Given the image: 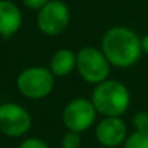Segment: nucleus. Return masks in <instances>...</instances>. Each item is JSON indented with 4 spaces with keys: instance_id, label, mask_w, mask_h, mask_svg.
<instances>
[{
    "instance_id": "nucleus-7",
    "label": "nucleus",
    "mask_w": 148,
    "mask_h": 148,
    "mask_svg": "<svg viewBox=\"0 0 148 148\" xmlns=\"http://www.w3.org/2000/svg\"><path fill=\"white\" fill-rule=\"evenodd\" d=\"M32 125L29 112L16 103L8 102L0 105V132L16 138L25 135Z\"/></svg>"
},
{
    "instance_id": "nucleus-15",
    "label": "nucleus",
    "mask_w": 148,
    "mask_h": 148,
    "mask_svg": "<svg viewBox=\"0 0 148 148\" xmlns=\"http://www.w3.org/2000/svg\"><path fill=\"white\" fill-rule=\"evenodd\" d=\"M51 0H22V3L25 5V8L31 9V10H41L44 6H47Z\"/></svg>"
},
{
    "instance_id": "nucleus-16",
    "label": "nucleus",
    "mask_w": 148,
    "mask_h": 148,
    "mask_svg": "<svg viewBox=\"0 0 148 148\" xmlns=\"http://www.w3.org/2000/svg\"><path fill=\"white\" fill-rule=\"evenodd\" d=\"M141 49H142L144 54L148 55V34L144 35V36L141 38Z\"/></svg>"
},
{
    "instance_id": "nucleus-5",
    "label": "nucleus",
    "mask_w": 148,
    "mask_h": 148,
    "mask_svg": "<svg viewBox=\"0 0 148 148\" xmlns=\"http://www.w3.org/2000/svg\"><path fill=\"white\" fill-rule=\"evenodd\" d=\"M97 110L92 99L77 97L70 100L62 110V123L68 131L73 132H84L96 121Z\"/></svg>"
},
{
    "instance_id": "nucleus-6",
    "label": "nucleus",
    "mask_w": 148,
    "mask_h": 148,
    "mask_svg": "<svg viewBox=\"0 0 148 148\" xmlns=\"http://www.w3.org/2000/svg\"><path fill=\"white\" fill-rule=\"evenodd\" d=\"M70 23V9L61 0H51L44 6L36 16L38 29L48 36H57L62 34Z\"/></svg>"
},
{
    "instance_id": "nucleus-3",
    "label": "nucleus",
    "mask_w": 148,
    "mask_h": 148,
    "mask_svg": "<svg viewBox=\"0 0 148 148\" xmlns=\"http://www.w3.org/2000/svg\"><path fill=\"white\" fill-rule=\"evenodd\" d=\"M112 64L102 49L95 47H83L77 52V71L89 84H100L109 79Z\"/></svg>"
},
{
    "instance_id": "nucleus-4",
    "label": "nucleus",
    "mask_w": 148,
    "mask_h": 148,
    "mask_svg": "<svg viewBox=\"0 0 148 148\" xmlns=\"http://www.w3.org/2000/svg\"><path fill=\"white\" fill-rule=\"evenodd\" d=\"M55 83V76L45 67H28L19 73L16 79L18 90L28 99H44L51 95Z\"/></svg>"
},
{
    "instance_id": "nucleus-14",
    "label": "nucleus",
    "mask_w": 148,
    "mask_h": 148,
    "mask_svg": "<svg viewBox=\"0 0 148 148\" xmlns=\"http://www.w3.org/2000/svg\"><path fill=\"white\" fill-rule=\"evenodd\" d=\"M19 148H49V147H48V144L44 139L32 136V138H26L25 141H22Z\"/></svg>"
},
{
    "instance_id": "nucleus-12",
    "label": "nucleus",
    "mask_w": 148,
    "mask_h": 148,
    "mask_svg": "<svg viewBox=\"0 0 148 148\" xmlns=\"http://www.w3.org/2000/svg\"><path fill=\"white\" fill-rule=\"evenodd\" d=\"M80 145H82V138H80L79 132L67 131L62 135V139H61L62 148H80Z\"/></svg>"
},
{
    "instance_id": "nucleus-9",
    "label": "nucleus",
    "mask_w": 148,
    "mask_h": 148,
    "mask_svg": "<svg viewBox=\"0 0 148 148\" xmlns=\"http://www.w3.org/2000/svg\"><path fill=\"white\" fill-rule=\"evenodd\" d=\"M22 26L21 9L10 0H0V36L10 38Z\"/></svg>"
},
{
    "instance_id": "nucleus-13",
    "label": "nucleus",
    "mask_w": 148,
    "mask_h": 148,
    "mask_svg": "<svg viewBox=\"0 0 148 148\" xmlns=\"http://www.w3.org/2000/svg\"><path fill=\"white\" fill-rule=\"evenodd\" d=\"M132 126L135 131L145 132L148 131V112L147 110H139L132 116Z\"/></svg>"
},
{
    "instance_id": "nucleus-8",
    "label": "nucleus",
    "mask_w": 148,
    "mask_h": 148,
    "mask_svg": "<svg viewBox=\"0 0 148 148\" xmlns=\"http://www.w3.org/2000/svg\"><path fill=\"white\" fill-rule=\"evenodd\" d=\"M96 139L106 148H115L123 145L128 138V128L122 118L105 116L96 126Z\"/></svg>"
},
{
    "instance_id": "nucleus-2",
    "label": "nucleus",
    "mask_w": 148,
    "mask_h": 148,
    "mask_svg": "<svg viewBox=\"0 0 148 148\" xmlns=\"http://www.w3.org/2000/svg\"><path fill=\"white\" fill-rule=\"evenodd\" d=\"M92 102L97 113L103 116L121 118L129 108L131 95L123 83L108 79L95 87Z\"/></svg>"
},
{
    "instance_id": "nucleus-10",
    "label": "nucleus",
    "mask_w": 148,
    "mask_h": 148,
    "mask_svg": "<svg viewBox=\"0 0 148 148\" xmlns=\"http://www.w3.org/2000/svg\"><path fill=\"white\" fill-rule=\"evenodd\" d=\"M76 68H77V54L73 52L71 49L61 48L52 54L49 61V70L55 77L68 76Z\"/></svg>"
},
{
    "instance_id": "nucleus-1",
    "label": "nucleus",
    "mask_w": 148,
    "mask_h": 148,
    "mask_svg": "<svg viewBox=\"0 0 148 148\" xmlns=\"http://www.w3.org/2000/svg\"><path fill=\"white\" fill-rule=\"evenodd\" d=\"M100 49L113 67L129 68L141 57V38L126 26L109 28L100 44Z\"/></svg>"
},
{
    "instance_id": "nucleus-11",
    "label": "nucleus",
    "mask_w": 148,
    "mask_h": 148,
    "mask_svg": "<svg viewBox=\"0 0 148 148\" xmlns=\"http://www.w3.org/2000/svg\"><path fill=\"white\" fill-rule=\"evenodd\" d=\"M123 148H148V131H134L131 135H128Z\"/></svg>"
}]
</instances>
